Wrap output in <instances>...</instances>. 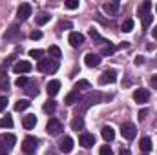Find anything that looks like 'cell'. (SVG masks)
Wrapping results in <instances>:
<instances>
[{
  "instance_id": "44",
  "label": "cell",
  "mask_w": 157,
  "mask_h": 155,
  "mask_svg": "<svg viewBox=\"0 0 157 155\" xmlns=\"http://www.w3.org/2000/svg\"><path fill=\"white\" fill-rule=\"evenodd\" d=\"M119 155H130V150H128V148H121Z\"/></svg>"
},
{
  "instance_id": "22",
  "label": "cell",
  "mask_w": 157,
  "mask_h": 155,
  "mask_svg": "<svg viewBox=\"0 0 157 155\" xmlns=\"http://www.w3.org/2000/svg\"><path fill=\"white\" fill-rule=\"evenodd\" d=\"M139 146H141V150H143L144 153H148V152L152 150L154 142H152V139H150V137H143V139H141V142H139Z\"/></svg>"
},
{
  "instance_id": "13",
  "label": "cell",
  "mask_w": 157,
  "mask_h": 155,
  "mask_svg": "<svg viewBox=\"0 0 157 155\" xmlns=\"http://www.w3.org/2000/svg\"><path fill=\"white\" fill-rule=\"evenodd\" d=\"M84 62H86V66H90V68H97V66L102 62V59H101V55H95V53H88V55L84 57Z\"/></svg>"
},
{
  "instance_id": "4",
  "label": "cell",
  "mask_w": 157,
  "mask_h": 155,
  "mask_svg": "<svg viewBox=\"0 0 157 155\" xmlns=\"http://www.w3.org/2000/svg\"><path fill=\"white\" fill-rule=\"evenodd\" d=\"M37 146H39V139L33 137V135H28L22 141V152H26V153H35Z\"/></svg>"
},
{
  "instance_id": "7",
  "label": "cell",
  "mask_w": 157,
  "mask_h": 155,
  "mask_svg": "<svg viewBox=\"0 0 157 155\" xmlns=\"http://www.w3.org/2000/svg\"><path fill=\"white\" fill-rule=\"evenodd\" d=\"M121 133H122L124 139L132 141V139H135V135H137V128H135L132 122H124V124H121Z\"/></svg>"
},
{
  "instance_id": "6",
  "label": "cell",
  "mask_w": 157,
  "mask_h": 155,
  "mask_svg": "<svg viewBox=\"0 0 157 155\" xmlns=\"http://www.w3.org/2000/svg\"><path fill=\"white\" fill-rule=\"evenodd\" d=\"M133 100H135L137 104H146V102L150 100V91H148L146 88H137V89L133 91Z\"/></svg>"
},
{
  "instance_id": "41",
  "label": "cell",
  "mask_w": 157,
  "mask_h": 155,
  "mask_svg": "<svg viewBox=\"0 0 157 155\" xmlns=\"http://www.w3.org/2000/svg\"><path fill=\"white\" fill-rule=\"evenodd\" d=\"M150 86H152V88H155V89H157V73H155V75H152V77H150Z\"/></svg>"
},
{
  "instance_id": "39",
  "label": "cell",
  "mask_w": 157,
  "mask_h": 155,
  "mask_svg": "<svg viewBox=\"0 0 157 155\" xmlns=\"http://www.w3.org/2000/svg\"><path fill=\"white\" fill-rule=\"evenodd\" d=\"M64 28H66V29H71V22L66 20V22H60V24H59V29H64Z\"/></svg>"
},
{
  "instance_id": "15",
  "label": "cell",
  "mask_w": 157,
  "mask_h": 155,
  "mask_svg": "<svg viewBox=\"0 0 157 155\" xmlns=\"http://www.w3.org/2000/svg\"><path fill=\"white\" fill-rule=\"evenodd\" d=\"M46 91H48L49 97H55V95L60 91V82H59V80H49L48 86H46Z\"/></svg>"
},
{
  "instance_id": "34",
  "label": "cell",
  "mask_w": 157,
  "mask_h": 155,
  "mask_svg": "<svg viewBox=\"0 0 157 155\" xmlns=\"http://www.w3.org/2000/svg\"><path fill=\"white\" fill-rule=\"evenodd\" d=\"M29 57H31V59H42V57H44V51H42V49H31V51H29Z\"/></svg>"
},
{
  "instance_id": "25",
  "label": "cell",
  "mask_w": 157,
  "mask_h": 155,
  "mask_svg": "<svg viewBox=\"0 0 157 155\" xmlns=\"http://www.w3.org/2000/svg\"><path fill=\"white\" fill-rule=\"evenodd\" d=\"M24 89H26V93L31 95V97H37V95H39V88H37V84H35L33 80H29V84H28Z\"/></svg>"
},
{
  "instance_id": "8",
  "label": "cell",
  "mask_w": 157,
  "mask_h": 155,
  "mask_svg": "<svg viewBox=\"0 0 157 155\" xmlns=\"http://www.w3.org/2000/svg\"><path fill=\"white\" fill-rule=\"evenodd\" d=\"M15 142H17V137L13 135V133H2L0 135V146L4 148V150H11L13 146H15Z\"/></svg>"
},
{
  "instance_id": "35",
  "label": "cell",
  "mask_w": 157,
  "mask_h": 155,
  "mask_svg": "<svg viewBox=\"0 0 157 155\" xmlns=\"http://www.w3.org/2000/svg\"><path fill=\"white\" fill-rule=\"evenodd\" d=\"M99 155H113V150H112L110 146H101V150H99Z\"/></svg>"
},
{
  "instance_id": "32",
  "label": "cell",
  "mask_w": 157,
  "mask_h": 155,
  "mask_svg": "<svg viewBox=\"0 0 157 155\" xmlns=\"http://www.w3.org/2000/svg\"><path fill=\"white\" fill-rule=\"evenodd\" d=\"M0 126L2 128H13V119H11V115H6L2 120H0Z\"/></svg>"
},
{
  "instance_id": "38",
  "label": "cell",
  "mask_w": 157,
  "mask_h": 155,
  "mask_svg": "<svg viewBox=\"0 0 157 155\" xmlns=\"http://www.w3.org/2000/svg\"><path fill=\"white\" fill-rule=\"evenodd\" d=\"M7 86H9V80L6 77H2L0 78V89H7Z\"/></svg>"
},
{
  "instance_id": "10",
  "label": "cell",
  "mask_w": 157,
  "mask_h": 155,
  "mask_svg": "<svg viewBox=\"0 0 157 155\" xmlns=\"http://www.w3.org/2000/svg\"><path fill=\"white\" fill-rule=\"evenodd\" d=\"M78 142H80L82 148H93V144H95V135L84 131V133L78 135Z\"/></svg>"
},
{
  "instance_id": "36",
  "label": "cell",
  "mask_w": 157,
  "mask_h": 155,
  "mask_svg": "<svg viewBox=\"0 0 157 155\" xmlns=\"http://www.w3.org/2000/svg\"><path fill=\"white\" fill-rule=\"evenodd\" d=\"M64 6H66V9H77L78 7V0H68Z\"/></svg>"
},
{
  "instance_id": "21",
  "label": "cell",
  "mask_w": 157,
  "mask_h": 155,
  "mask_svg": "<svg viewBox=\"0 0 157 155\" xmlns=\"http://www.w3.org/2000/svg\"><path fill=\"white\" fill-rule=\"evenodd\" d=\"M82 128H84V119L80 115H75L73 120H71V130H73V131H80Z\"/></svg>"
},
{
  "instance_id": "45",
  "label": "cell",
  "mask_w": 157,
  "mask_h": 155,
  "mask_svg": "<svg viewBox=\"0 0 157 155\" xmlns=\"http://www.w3.org/2000/svg\"><path fill=\"white\" fill-rule=\"evenodd\" d=\"M0 155H9V152H7V150H4V148H0Z\"/></svg>"
},
{
  "instance_id": "18",
  "label": "cell",
  "mask_w": 157,
  "mask_h": 155,
  "mask_svg": "<svg viewBox=\"0 0 157 155\" xmlns=\"http://www.w3.org/2000/svg\"><path fill=\"white\" fill-rule=\"evenodd\" d=\"M90 37H91L93 42H97L99 46H106V44H110V40H106L104 37H101V35H99V31H97V29H93V28L90 29Z\"/></svg>"
},
{
  "instance_id": "31",
  "label": "cell",
  "mask_w": 157,
  "mask_h": 155,
  "mask_svg": "<svg viewBox=\"0 0 157 155\" xmlns=\"http://www.w3.org/2000/svg\"><path fill=\"white\" fill-rule=\"evenodd\" d=\"M49 18H51V15H48V13H40L39 17H37V24H39V26H44L46 22H49Z\"/></svg>"
},
{
  "instance_id": "46",
  "label": "cell",
  "mask_w": 157,
  "mask_h": 155,
  "mask_svg": "<svg viewBox=\"0 0 157 155\" xmlns=\"http://www.w3.org/2000/svg\"><path fill=\"white\" fill-rule=\"evenodd\" d=\"M152 35H154V39H157V26L154 28V31H152Z\"/></svg>"
},
{
  "instance_id": "20",
  "label": "cell",
  "mask_w": 157,
  "mask_h": 155,
  "mask_svg": "<svg viewBox=\"0 0 157 155\" xmlns=\"http://www.w3.org/2000/svg\"><path fill=\"white\" fill-rule=\"evenodd\" d=\"M78 100H80V95H78V91H71V93H68L66 95V99H64V102L68 104V106H73V104H77Z\"/></svg>"
},
{
  "instance_id": "14",
  "label": "cell",
  "mask_w": 157,
  "mask_h": 155,
  "mask_svg": "<svg viewBox=\"0 0 157 155\" xmlns=\"http://www.w3.org/2000/svg\"><path fill=\"white\" fill-rule=\"evenodd\" d=\"M68 40H70V44H71L73 47H80V46L84 44V35H82V33H77V31H71L70 37H68Z\"/></svg>"
},
{
  "instance_id": "43",
  "label": "cell",
  "mask_w": 157,
  "mask_h": 155,
  "mask_svg": "<svg viewBox=\"0 0 157 155\" xmlns=\"http://www.w3.org/2000/svg\"><path fill=\"white\" fill-rule=\"evenodd\" d=\"M135 64H139V66L144 64V57H137V59H135Z\"/></svg>"
},
{
  "instance_id": "26",
  "label": "cell",
  "mask_w": 157,
  "mask_h": 155,
  "mask_svg": "<svg viewBox=\"0 0 157 155\" xmlns=\"http://www.w3.org/2000/svg\"><path fill=\"white\" fill-rule=\"evenodd\" d=\"M29 106H31V102H29V100L20 99V100H17V104H15V112H24V110H28Z\"/></svg>"
},
{
  "instance_id": "12",
  "label": "cell",
  "mask_w": 157,
  "mask_h": 155,
  "mask_svg": "<svg viewBox=\"0 0 157 155\" xmlns=\"http://www.w3.org/2000/svg\"><path fill=\"white\" fill-rule=\"evenodd\" d=\"M59 150H60L62 153H71V150H73V139L66 135V137L59 142Z\"/></svg>"
},
{
  "instance_id": "16",
  "label": "cell",
  "mask_w": 157,
  "mask_h": 155,
  "mask_svg": "<svg viewBox=\"0 0 157 155\" xmlns=\"http://www.w3.org/2000/svg\"><path fill=\"white\" fill-rule=\"evenodd\" d=\"M119 7H121L119 2H106V4H102V9H104L106 15H117Z\"/></svg>"
},
{
  "instance_id": "2",
  "label": "cell",
  "mask_w": 157,
  "mask_h": 155,
  "mask_svg": "<svg viewBox=\"0 0 157 155\" xmlns=\"http://www.w3.org/2000/svg\"><path fill=\"white\" fill-rule=\"evenodd\" d=\"M37 70L40 73H55L59 70V60H53V59H40L39 64H37Z\"/></svg>"
},
{
  "instance_id": "37",
  "label": "cell",
  "mask_w": 157,
  "mask_h": 155,
  "mask_svg": "<svg viewBox=\"0 0 157 155\" xmlns=\"http://www.w3.org/2000/svg\"><path fill=\"white\" fill-rule=\"evenodd\" d=\"M7 108V97H0V112H4Z\"/></svg>"
},
{
  "instance_id": "11",
  "label": "cell",
  "mask_w": 157,
  "mask_h": 155,
  "mask_svg": "<svg viewBox=\"0 0 157 155\" xmlns=\"http://www.w3.org/2000/svg\"><path fill=\"white\" fill-rule=\"evenodd\" d=\"M115 80H117V71L115 70H106L99 77V84H113Z\"/></svg>"
},
{
  "instance_id": "17",
  "label": "cell",
  "mask_w": 157,
  "mask_h": 155,
  "mask_svg": "<svg viewBox=\"0 0 157 155\" xmlns=\"http://www.w3.org/2000/svg\"><path fill=\"white\" fill-rule=\"evenodd\" d=\"M101 135H102V139H104L106 142H112V141L115 139V131H113L112 126H104V128L101 130Z\"/></svg>"
},
{
  "instance_id": "28",
  "label": "cell",
  "mask_w": 157,
  "mask_h": 155,
  "mask_svg": "<svg viewBox=\"0 0 157 155\" xmlns=\"http://www.w3.org/2000/svg\"><path fill=\"white\" fill-rule=\"evenodd\" d=\"M18 33H20V29H18L17 26H11V28H9V29L6 31V35H4V39H6V40H11L13 37H17Z\"/></svg>"
},
{
  "instance_id": "30",
  "label": "cell",
  "mask_w": 157,
  "mask_h": 155,
  "mask_svg": "<svg viewBox=\"0 0 157 155\" xmlns=\"http://www.w3.org/2000/svg\"><path fill=\"white\" fill-rule=\"evenodd\" d=\"M121 29H122L124 33H130V31L133 29V20H132V18H126V20L122 22V26H121Z\"/></svg>"
},
{
  "instance_id": "9",
  "label": "cell",
  "mask_w": 157,
  "mask_h": 155,
  "mask_svg": "<svg viewBox=\"0 0 157 155\" xmlns=\"http://www.w3.org/2000/svg\"><path fill=\"white\" fill-rule=\"evenodd\" d=\"M31 62H28V60H18V62H15V66H13V73H18L20 77H22V73H29L31 71Z\"/></svg>"
},
{
  "instance_id": "48",
  "label": "cell",
  "mask_w": 157,
  "mask_h": 155,
  "mask_svg": "<svg viewBox=\"0 0 157 155\" xmlns=\"http://www.w3.org/2000/svg\"><path fill=\"white\" fill-rule=\"evenodd\" d=\"M144 155H146V153H144Z\"/></svg>"
},
{
  "instance_id": "47",
  "label": "cell",
  "mask_w": 157,
  "mask_h": 155,
  "mask_svg": "<svg viewBox=\"0 0 157 155\" xmlns=\"http://www.w3.org/2000/svg\"><path fill=\"white\" fill-rule=\"evenodd\" d=\"M155 11H157V6H155Z\"/></svg>"
},
{
  "instance_id": "33",
  "label": "cell",
  "mask_w": 157,
  "mask_h": 155,
  "mask_svg": "<svg viewBox=\"0 0 157 155\" xmlns=\"http://www.w3.org/2000/svg\"><path fill=\"white\" fill-rule=\"evenodd\" d=\"M15 84H17L18 88H26V86L29 84V78L28 77H18L17 80H15Z\"/></svg>"
},
{
  "instance_id": "27",
  "label": "cell",
  "mask_w": 157,
  "mask_h": 155,
  "mask_svg": "<svg viewBox=\"0 0 157 155\" xmlns=\"http://www.w3.org/2000/svg\"><path fill=\"white\" fill-rule=\"evenodd\" d=\"M42 110H44V113H53L57 110V102L55 100H48V102H44Z\"/></svg>"
},
{
  "instance_id": "42",
  "label": "cell",
  "mask_w": 157,
  "mask_h": 155,
  "mask_svg": "<svg viewBox=\"0 0 157 155\" xmlns=\"http://www.w3.org/2000/svg\"><path fill=\"white\" fill-rule=\"evenodd\" d=\"M148 115V110H141V113H139V119L141 120H144V117Z\"/></svg>"
},
{
  "instance_id": "19",
  "label": "cell",
  "mask_w": 157,
  "mask_h": 155,
  "mask_svg": "<svg viewBox=\"0 0 157 155\" xmlns=\"http://www.w3.org/2000/svg\"><path fill=\"white\" fill-rule=\"evenodd\" d=\"M22 126H24L26 130H33V128L37 126V117L31 115V113H29V115H26L24 119H22Z\"/></svg>"
},
{
  "instance_id": "29",
  "label": "cell",
  "mask_w": 157,
  "mask_h": 155,
  "mask_svg": "<svg viewBox=\"0 0 157 155\" xmlns=\"http://www.w3.org/2000/svg\"><path fill=\"white\" fill-rule=\"evenodd\" d=\"M75 91H82V89H90L91 88V84L88 82V80H78V82H75Z\"/></svg>"
},
{
  "instance_id": "1",
  "label": "cell",
  "mask_w": 157,
  "mask_h": 155,
  "mask_svg": "<svg viewBox=\"0 0 157 155\" xmlns=\"http://www.w3.org/2000/svg\"><path fill=\"white\" fill-rule=\"evenodd\" d=\"M139 17H141V24H143V28L144 29H148L150 28V24H152V2H143L141 6H139Z\"/></svg>"
},
{
  "instance_id": "23",
  "label": "cell",
  "mask_w": 157,
  "mask_h": 155,
  "mask_svg": "<svg viewBox=\"0 0 157 155\" xmlns=\"http://www.w3.org/2000/svg\"><path fill=\"white\" fill-rule=\"evenodd\" d=\"M117 51V46L115 44H106V46H102V49H101V55H104V57H110V55H113Z\"/></svg>"
},
{
  "instance_id": "5",
  "label": "cell",
  "mask_w": 157,
  "mask_h": 155,
  "mask_svg": "<svg viewBox=\"0 0 157 155\" xmlns=\"http://www.w3.org/2000/svg\"><path fill=\"white\" fill-rule=\"evenodd\" d=\"M31 15H33V7H31V4H20V6H18V9H17V18H18L20 22L28 20Z\"/></svg>"
},
{
  "instance_id": "40",
  "label": "cell",
  "mask_w": 157,
  "mask_h": 155,
  "mask_svg": "<svg viewBox=\"0 0 157 155\" xmlns=\"http://www.w3.org/2000/svg\"><path fill=\"white\" fill-rule=\"evenodd\" d=\"M29 37H31L33 40H40V39H42V33H40L39 29H37V31H33V33H31Z\"/></svg>"
},
{
  "instance_id": "3",
  "label": "cell",
  "mask_w": 157,
  "mask_h": 155,
  "mask_svg": "<svg viewBox=\"0 0 157 155\" xmlns=\"http://www.w3.org/2000/svg\"><path fill=\"white\" fill-rule=\"evenodd\" d=\"M46 131H48L49 135H60V133L64 131V126H62V122H60L59 119L51 117V119L48 120V124H46Z\"/></svg>"
},
{
  "instance_id": "24",
  "label": "cell",
  "mask_w": 157,
  "mask_h": 155,
  "mask_svg": "<svg viewBox=\"0 0 157 155\" xmlns=\"http://www.w3.org/2000/svg\"><path fill=\"white\" fill-rule=\"evenodd\" d=\"M48 53H49V59H53V60H59V59H62V51L59 49V46H49Z\"/></svg>"
}]
</instances>
